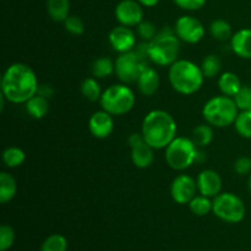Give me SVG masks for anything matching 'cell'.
Wrapping results in <instances>:
<instances>
[{
	"mask_svg": "<svg viewBox=\"0 0 251 251\" xmlns=\"http://www.w3.org/2000/svg\"><path fill=\"white\" fill-rule=\"evenodd\" d=\"M39 83L32 68L24 63H15L5 70L1 77V95L7 102L26 103L38 92Z\"/></svg>",
	"mask_w": 251,
	"mask_h": 251,
	"instance_id": "cell-1",
	"label": "cell"
},
{
	"mask_svg": "<svg viewBox=\"0 0 251 251\" xmlns=\"http://www.w3.org/2000/svg\"><path fill=\"white\" fill-rule=\"evenodd\" d=\"M176 119L166 110H151L142 122L141 132L145 141L153 150L166 149L176 137Z\"/></svg>",
	"mask_w": 251,
	"mask_h": 251,
	"instance_id": "cell-2",
	"label": "cell"
},
{
	"mask_svg": "<svg viewBox=\"0 0 251 251\" xmlns=\"http://www.w3.org/2000/svg\"><path fill=\"white\" fill-rule=\"evenodd\" d=\"M168 77L172 88L184 96L198 92L205 80L201 66L186 59H178L169 66Z\"/></svg>",
	"mask_w": 251,
	"mask_h": 251,
	"instance_id": "cell-3",
	"label": "cell"
},
{
	"mask_svg": "<svg viewBox=\"0 0 251 251\" xmlns=\"http://www.w3.org/2000/svg\"><path fill=\"white\" fill-rule=\"evenodd\" d=\"M179 53L180 39L169 27L162 28L152 41L147 42V56L156 65L171 66L178 60Z\"/></svg>",
	"mask_w": 251,
	"mask_h": 251,
	"instance_id": "cell-4",
	"label": "cell"
},
{
	"mask_svg": "<svg viewBox=\"0 0 251 251\" xmlns=\"http://www.w3.org/2000/svg\"><path fill=\"white\" fill-rule=\"evenodd\" d=\"M239 114V108L233 97L216 96L208 100L202 108V115L206 123L215 127H227L234 124Z\"/></svg>",
	"mask_w": 251,
	"mask_h": 251,
	"instance_id": "cell-5",
	"label": "cell"
},
{
	"mask_svg": "<svg viewBox=\"0 0 251 251\" xmlns=\"http://www.w3.org/2000/svg\"><path fill=\"white\" fill-rule=\"evenodd\" d=\"M136 103L135 93L126 83H115L103 91L100 104L103 110L112 115H124Z\"/></svg>",
	"mask_w": 251,
	"mask_h": 251,
	"instance_id": "cell-6",
	"label": "cell"
},
{
	"mask_svg": "<svg viewBox=\"0 0 251 251\" xmlns=\"http://www.w3.org/2000/svg\"><path fill=\"white\" fill-rule=\"evenodd\" d=\"M147 42L137 50H130L118 55L115 60V75L122 82H137L140 75L147 66Z\"/></svg>",
	"mask_w": 251,
	"mask_h": 251,
	"instance_id": "cell-7",
	"label": "cell"
},
{
	"mask_svg": "<svg viewBox=\"0 0 251 251\" xmlns=\"http://www.w3.org/2000/svg\"><path fill=\"white\" fill-rule=\"evenodd\" d=\"M199 147L189 137L176 136L166 147V162L174 171H185L196 162Z\"/></svg>",
	"mask_w": 251,
	"mask_h": 251,
	"instance_id": "cell-8",
	"label": "cell"
},
{
	"mask_svg": "<svg viewBox=\"0 0 251 251\" xmlns=\"http://www.w3.org/2000/svg\"><path fill=\"white\" fill-rule=\"evenodd\" d=\"M212 212L227 223H239L244 220L247 208L239 196L233 193H221L212 200Z\"/></svg>",
	"mask_w": 251,
	"mask_h": 251,
	"instance_id": "cell-9",
	"label": "cell"
},
{
	"mask_svg": "<svg viewBox=\"0 0 251 251\" xmlns=\"http://www.w3.org/2000/svg\"><path fill=\"white\" fill-rule=\"evenodd\" d=\"M176 36L181 42L189 44H196L205 37V27L201 21L191 15H184L179 17L174 26Z\"/></svg>",
	"mask_w": 251,
	"mask_h": 251,
	"instance_id": "cell-10",
	"label": "cell"
},
{
	"mask_svg": "<svg viewBox=\"0 0 251 251\" xmlns=\"http://www.w3.org/2000/svg\"><path fill=\"white\" fill-rule=\"evenodd\" d=\"M114 14L115 19L123 26H139L144 21L142 5L137 0H122L115 6Z\"/></svg>",
	"mask_w": 251,
	"mask_h": 251,
	"instance_id": "cell-11",
	"label": "cell"
},
{
	"mask_svg": "<svg viewBox=\"0 0 251 251\" xmlns=\"http://www.w3.org/2000/svg\"><path fill=\"white\" fill-rule=\"evenodd\" d=\"M198 183L188 174H180L171 185L172 199L179 205H186L196 196Z\"/></svg>",
	"mask_w": 251,
	"mask_h": 251,
	"instance_id": "cell-12",
	"label": "cell"
},
{
	"mask_svg": "<svg viewBox=\"0 0 251 251\" xmlns=\"http://www.w3.org/2000/svg\"><path fill=\"white\" fill-rule=\"evenodd\" d=\"M108 39H109L112 48L119 54L134 50L135 46H136V36H135L134 31L130 27L123 26V25L114 27L109 32Z\"/></svg>",
	"mask_w": 251,
	"mask_h": 251,
	"instance_id": "cell-13",
	"label": "cell"
},
{
	"mask_svg": "<svg viewBox=\"0 0 251 251\" xmlns=\"http://www.w3.org/2000/svg\"><path fill=\"white\" fill-rule=\"evenodd\" d=\"M88 129L96 139H107L114 130L113 115L103 109L95 112L88 120Z\"/></svg>",
	"mask_w": 251,
	"mask_h": 251,
	"instance_id": "cell-14",
	"label": "cell"
},
{
	"mask_svg": "<svg viewBox=\"0 0 251 251\" xmlns=\"http://www.w3.org/2000/svg\"><path fill=\"white\" fill-rule=\"evenodd\" d=\"M198 190L201 195L207 198H216L222 190V178L220 174L212 169H205L201 172L196 179Z\"/></svg>",
	"mask_w": 251,
	"mask_h": 251,
	"instance_id": "cell-15",
	"label": "cell"
},
{
	"mask_svg": "<svg viewBox=\"0 0 251 251\" xmlns=\"http://www.w3.org/2000/svg\"><path fill=\"white\" fill-rule=\"evenodd\" d=\"M159 83H161L159 74L157 73L156 69L147 65L141 73V75H140L139 80H137V87H139V91L142 95L150 97V96H153L158 91Z\"/></svg>",
	"mask_w": 251,
	"mask_h": 251,
	"instance_id": "cell-16",
	"label": "cell"
},
{
	"mask_svg": "<svg viewBox=\"0 0 251 251\" xmlns=\"http://www.w3.org/2000/svg\"><path fill=\"white\" fill-rule=\"evenodd\" d=\"M230 48L243 59H251V28L235 32L230 38Z\"/></svg>",
	"mask_w": 251,
	"mask_h": 251,
	"instance_id": "cell-17",
	"label": "cell"
},
{
	"mask_svg": "<svg viewBox=\"0 0 251 251\" xmlns=\"http://www.w3.org/2000/svg\"><path fill=\"white\" fill-rule=\"evenodd\" d=\"M153 149L146 141L137 146L131 147V161L135 167L140 169L149 168L153 163Z\"/></svg>",
	"mask_w": 251,
	"mask_h": 251,
	"instance_id": "cell-18",
	"label": "cell"
},
{
	"mask_svg": "<svg viewBox=\"0 0 251 251\" xmlns=\"http://www.w3.org/2000/svg\"><path fill=\"white\" fill-rule=\"evenodd\" d=\"M242 81L238 77L237 74L226 71L218 78V87L222 95L228 96V97H234L238 91L242 87Z\"/></svg>",
	"mask_w": 251,
	"mask_h": 251,
	"instance_id": "cell-19",
	"label": "cell"
},
{
	"mask_svg": "<svg viewBox=\"0 0 251 251\" xmlns=\"http://www.w3.org/2000/svg\"><path fill=\"white\" fill-rule=\"evenodd\" d=\"M47 11L55 22H64L70 16V0H47Z\"/></svg>",
	"mask_w": 251,
	"mask_h": 251,
	"instance_id": "cell-20",
	"label": "cell"
},
{
	"mask_svg": "<svg viewBox=\"0 0 251 251\" xmlns=\"http://www.w3.org/2000/svg\"><path fill=\"white\" fill-rule=\"evenodd\" d=\"M25 104H26V112L34 119H42L49 112L48 98L43 97L38 93L34 95L32 98H29Z\"/></svg>",
	"mask_w": 251,
	"mask_h": 251,
	"instance_id": "cell-21",
	"label": "cell"
},
{
	"mask_svg": "<svg viewBox=\"0 0 251 251\" xmlns=\"http://www.w3.org/2000/svg\"><path fill=\"white\" fill-rule=\"evenodd\" d=\"M17 193V183L14 176L7 172L0 173V202L7 203Z\"/></svg>",
	"mask_w": 251,
	"mask_h": 251,
	"instance_id": "cell-22",
	"label": "cell"
},
{
	"mask_svg": "<svg viewBox=\"0 0 251 251\" xmlns=\"http://www.w3.org/2000/svg\"><path fill=\"white\" fill-rule=\"evenodd\" d=\"M193 136L191 140L194 141V144L199 147V149H202V147L208 146V145L212 142L213 140V129L212 125L210 124H200L193 130Z\"/></svg>",
	"mask_w": 251,
	"mask_h": 251,
	"instance_id": "cell-23",
	"label": "cell"
},
{
	"mask_svg": "<svg viewBox=\"0 0 251 251\" xmlns=\"http://www.w3.org/2000/svg\"><path fill=\"white\" fill-rule=\"evenodd\" d=\"M115 73V61L107 56L96 59L92 64V75L96 78H105Z\"/></svg>",
	"mask_w": 251,
	"mask_h": 251,
	"instance_id": "cell-24",
	"label": "cell"
},
{
	"mask_svg": "<svg viewBox=\"0 0 251 251\" xmlns=\"http://www.w3.org/2000/svg\"><path fill=\"white\" fill-rule=\"evenodd\" d=\"M26 159V154H25L24 150L16 146H10L4 150L2 152V162L7 168H17V167L22 166Z\"/></svg>",
	"mask_w": 251,
	"mask_h": 251,
	"instance_id": "cell-25",
	"label": "cell"
},
{
	"mask_svg": "<svg viewBox=\"0 0 251 251\" xmlns=\"http://www.w3.org/2000/svg\"><path fill=\"white\" fill-rule=\"evenodd\" d=\"M81 93L86 100L90 102H97L102 97V91H100V86L98 83L96 77H87L82 81L81 83Z\"/></svg>",
	"mask_w": 251,
	"mask_h": 251,
	"instance_id": "cell-26",
	"label": "cell"
},
{
	"mask_svg": "<svg viewBox=\"0 0 251 251\" xmlns=\"http://www.w3.org/2000/svg\"><path fill=\"white\" fill-rule=\"evenodd\" d=\"M210 33L217 41H228L232 38V27L226 20L217 19L210 25Z\"/></svg>",
	"mask_w": 251,
	"mask_h": 251,
	"instance_id": "cell-27",
	"label": "cell"
},
{
	"mask_svg": "<svg viewBox=\"0 0 251 251\" xmlns=\"http://www.w3.org/2000/svg\"><path fill=\"white\" fill-rule=\"evenodd\" d=\"M188 205L191 212L195 216H200V217L212 212L213 207V202L210 200V198L201 195V194L200 195H196Z\"/></svg>",
	"mask_w": 251,
	"mask_h": 251,
	"instance_id": "cell-28",
	"label": "cell"
},
{
	"mask_svg": "<svg viewBox=\"0 0 251 251\" xmlns=\"http://www.w3.org/2000/svg\"><path fill=\"white\" fill-rule=\"evenodd\" d=\"M201 70L205 77L212 78L220 74L221 69H222V61L215 54H210V55L205 56L201 63Z\"/></svg>",
	"mask_w": 251,
	"mask_h": 251,
	"instance_id": "cell-29",
	"label": "cell"
},
{
	"mask_svg": "<svg viewBox=\"0 0 251 251\" xmlns=\"http://www.w3.org/2000/svg\"><path fill=\"white\" fill-rule=\"evenodd\" d=\"M234 126L240 136L245 137V139H251V112L242 110L235 119Z\"/></svg>",
	"mask_w": 251,
	"mask_h": 251,
	"instance_id": "cell-30",
	"label": "cell"
},
{
	"mask_svg": "<svg viewBox=\"0 0 251 251\" xmlns=\"http://www.w3.org/2000/svg\"><path fill=\"white\" fill-rule=\"evenodd\" d=\"M68 240L61 234H51L43 242L41 251H66Z\"/></svg>",
	"mask_w": 251,
	"mask_h": 251,
	"instance_id": "cell-31",
	"label": "cell"
},
{
	"mask_svg": "<svg viewBox=\"0 0 251 251\" xmlns=\"http://www.w3.org/2000/svg\"><path fill=\"white\" fill-rule=\"evenodd\" d=\"M235 104L239 110H249L251 107V87L250 86H242L237 95L233 97Z\"/></svg>",
	"mask_w": 251,
	"mask_h": 251,
	"instance_id": "cell-32",
	"label": "cell"
},
{
	"mask_svg": "<svg viewBox=\"0 0 251 251\" xmlns=\"http://www.w3.org/2000/svg\"><path fill=\"white\" fill-rule=\"evenodd\" d=\"M15 243V230L7 225H2L0 227V251H6L14 245Z\"/></svg>",
	"mask_w": 251,
	"mask_h": 251,
	"instance_id": "cell-33",
	"label": "cell"
},
{
	"mask_svg": "<svg viewBox=\"0 0 251 251\" xmlns=\"http://www.w3.org/2000/svg\"><path fill=\"white\" fill-rule=\"evenodd\" d=\"M64 27H65V29L69 33L75 34V36H80V34L85 32V24H83V21L80 17L75 16V15H70L64 21Z\"/></svg>",
	"mask_w": 251,
	"mask_h": 251,
	"instance_id": "cell-34",
	"label": "cell"
},
{
	"mask_svg": "<svg viewBox=\"0 0 251 251\" xmlns=\"http://www.w3.org/2000/svg\"><path fill=\"white\" fill-rule=\"evenodd\" d=\"M137 33L145 42H150L156 37L158 31H157L156 26L151 21H142L137 26Z\"/></svg>",
	"mask_w": 251,
	"mask_h": 251,
	"instance_id": "cell-35",
	"label": "cell"
},
{
	"mask_svg": "<svg viewBox=\"0 0 251 251\" xmlns=\"http://www.w3.org/2000/svg\"><path fill=\"white\" fill-rule=\"evenodd\" d=\"M176 6L186 11H196L205 6L207 0H173Z\"/></svg>",
	"mask_w": 251,
	"mask_h": 251,
	"instance_id": "cell-36",
	"label": "cell"
},
{
	"mask_svg": "<svg viewBox=\"0 0 251 251\" xmlns=\"http://www.w3.org/2000/svg\"><path fill=\"white\" fill-rule=\"evenodd\" d=\"M234 171L239 176H249L251 173V157H239L234 163Z\"/></svg>",
	"mask_w": 251,
	"mask_h": 251,
	"instance_id": "cell-37",
	"label": "cell"
},
{
	"mask_svg": "<svg viewBox=\"0 0 251 251\" xmlns=\"http://www.w3.org/2000/svg\"><path fill=\"white\" fill-rule=\"evenodd\" d=\"M142 142H145L142 132H134V134L130 135L129 139H127V144L130 145V147H135L137 146V145L142 144Z\"/></svg>",
	"mask_w": 251,
	"mask_h": 251,
	"instance_id": "cell-38",
	"label": "cell"
},
{
	"mask_svg": "<svg viewBox=\"0 0 251 251\" xmlns=\"http://www.w3.org/2000/svg\"><path fill=\"white\" fill-rule=\"evenodd\" d=\"M37 93L41 96H43V97L49 98L53 96V88H51L49 85H39L38 92Z\"/></svg>",
	"mask_w": 251,
	"mask_h": 251,
	"instance_id": "cell-39",
	"label": "cell"
},
{
	"mask_svg": "<svg viewBox=\"0 0 251 251\" xmlns=\"http://www.w3.org/2000/svg\"><path fill=\"white\" fill-rule=\"evenodd\" d=\"M142 6H146V7H153L158 4L159 0H137Z\"/></svg>",
	"mask_w": 251,
	"mask_h": 251,
	"instance_id": "cell-40",
	"label": "cell"
},
{
	"mask_svg": "<svg viewBox=\"0 0 251 251\" xmlns=\"http://www.w3.org/2000/svg\"><path fill=\"white\" fill-rule=\"evenodd\" d=\"M248 188H249V191L251 194V173L249 174V179H248Z\"/></svg>",
	"mask_w": 251,
	"mask_h": 251,
	"instance_id": "cell-41",
	"label": "cell"
},
{
	"mask_svg": "<svg viewBox=\"0 0 251 251\" xmlns=\"http://www.w3.org/2000/svg\"><path fill=\"white\" fill-rule=\"evenodd\" d=\"M249 112H251V107H250V108H249Z\"/></svg>",
	"mask_w": 251,
	"mask_h": 251,
	"instance_id": "cell-42",
	"label": "cell"
}]
</instances>
